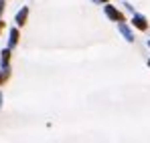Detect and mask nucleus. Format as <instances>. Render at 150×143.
<instances>
[{"mask_svg":"<svg viewBox=\"0 0 150 143\" xmlns=\"http://www.w3.org/2000/svg\"><path fill=\"white\" fill-rule=\"evenodd\" d=\"M0 26H2V22H0Z\"/></svg>","mask_w":150,"mask_h":143,"instance_id":"1","label":"nucleus"}]
</instances>
